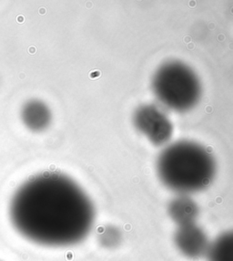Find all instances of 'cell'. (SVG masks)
I'll return each mask as SVG.
<instances>
[{"instance_id": "obj_1", "label": "cell", "mask_w": 233, "mask_h": 261, "mask_svg": "<svg viewBox=\"0 0 233 261\" xmlns=\"http://www.w3.org/2000/svg\"><path fill=\"white\" fill-rule=\"evenodd\" d=\"M9 218L19 235L47 248L82 242L95 222V208L82 188L65 174L46 172L26 180L14 194Z\"/></svg>"}, {"instance_id": "obj_2", "label": "cell", "mask_w": 233, "mask_h": 261, "mask_svg": "<svg viewBox=\"0 0 233 261\" xmlns=\"http://www.w3.org/2000/svg\"><path fill=\"white\" fill-rule=\"evenodd\" d=\"M157 173L168 189L188 196L202 191L212 183L216 174V162L201 144L179 141L160 152Z\"/></svg>"}, {"instance_id": "obj_3", "label": "cell", "mask_w": 233, "mask_h": 261, "mask_svg": "<svg viewBox=\"0 0 233 261\" xmlns=\"http://www.w3.org/2000/svg\"><path fill=\"white\" fill-rule=\"evenodd\" d=\"M151 85L159 101L178 113L192 109L201 96L199 77L181 61H168L160 66L156 70Z\"/></svg>"}, {"instance_id": "obj_4", "label": "cell", "mask_w": 233, "mask_h": 261, "mask_svg": "<svg viewBox=\"0 0 233 261\" xmlns=\"http://www.w3.org/2000/svg\"><path fill=\"white\" fill-rule=\"evenodd\" d=\"M134 125L155 145L167 144L171 138L172 123L166 113L154 105H142L134 113Z\"/></svg>"}, {"instance_id": "obj_5", "label": "cell", "mask_w": 233, "mask_h": 261, "mask_svg": "<svg viewBox=\"0 0 233 261\" xmlns=\"http://www.w3.org/2000/svg\"><path fill=\"white\" fill-rule=\"evenodd\" d=\"M174 243L183 256L190 259H198L206 257L211 242L205 231L197 223H192L177 226Z\"/></svg>"}, {"instance_id": "obj_6", "label": "cell", "mask_w": 233, "mask_h": 261, "mask_svg": "<svg viewBox=\"0 0 233 261\" xmlns=\"http://www.w3.org/2000/svg\"><path fill=\"white\" fill-rule=\"evenodd\" d=\"M168 216L177 226L197 223L199 209L190 196L180 195L170 201L168 206Z\"/></svg>"}, {"instance_id": "obj_7", "label": "cell", "mask_w": 233, "mask_h": 261, "mask_svg": "<svg viewBox=\"0 0 233 261\" xmlns=\"http://www.w3.org/2000/svg\"><path fill=\"white\" fill-rule=\"evenodd\" d=\"M206 257L208 261H233V230L226 231L211 242Z\"/></svg>"}, {"instance_id": "obj_8", "label": "cell", "mask_w": 233, "mask_h": 261, "mask_svg": "<svg viewBox=\"0 0 233 261\" xmlns=\"http://www.w3.org/2000/svg\"><path fill=\"white\" fill-rule=\"evenodd\" d=\"M23 120L31 130H42L50 121V113L43 103L31 101L23 110Z\"/></svg>"}, {"instance_id": "obj_9", "label": "cell", "mask_w": 233, "mask_h": 261, "mask_svg": "<svg viewBox=\"0 0 233 261\" xmlns=\"http://www.w3.org/2000/svg\"><path fill=\"white\" fill-rule=\"evenodd\" d=\"M100 243L104 247L113 248L121 241V233L114 226H109L104 228L100 235Z\"/></svg>"}]
</instances>
